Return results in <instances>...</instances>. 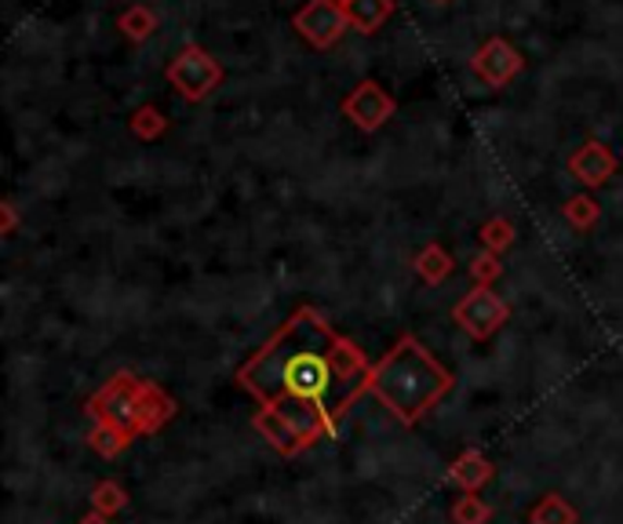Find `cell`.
I'll return each instance as SVG.
<instances>
[{
    "label": "cell",
    "mask_w": 623,
    "mask_h": 524,
    "mask_svg": "<svg viewBox=\"0 0 623 524\" xmlns=\"http://www.w3.org/2000/svg\"><path fill=\"white\" fill-rule=\"evenodd\" d=\"M372 369L361 346L303 307L241 364L237 383L259 401L256 434L274 452L299 456L339 434L342 415L369 394Z\"/></svg>",
    "instance_id": "1"
},
{
    "label": "cell",
    "mask_w": 623,
    "mask_h": 524,
    "mask_svg": "<svg viewBox=\"0 0 623 524\" xmlns=\"http://www.w3.org/2000/svg\"><path fill=\"white\" fill-rule=\"evenodd\" d=\"M452 372L415 335H401L372 369L369 394L404 426H415L452 394Z\"/></svg>",
    "instance_id": "2"
},
{
    "label": "cell",
    "mask_w": 623,
    "mask_h": 524,
    "mask_svg": "<svg viewBox=\"0 0 623 524\" xmlns=\"http://www.w3.org/2000/svg\"><path fill=\"white\" fill-rule=\"evenodd\" d=\"M85 412L91 415V423L117 429L128 441H139V437L161 434L179 412V401L153 379H142L135 372H113L88 397Z\"/></svg>",
    "instance_id": "3"
},
{
    "label": "cell",
    "mask_w": 623,
    "mask_h": 524,
    "mask_svg": "<svg viewBox=\"0 0 623 524\" xmlns=\"http://www.w3.org/2000/svg\"><path fill=\"white\" fill-rule=\"evenodd\" d=\"M452 321L460 324L474 342H485L511 321V307H507L493 288H474L452 307Z\"/></svg>",
    "instance_id": "4"
},
{
    "label": "cell",
    "mask_w": 623,
    "mask_h": 524,
    "mask_svg": "<svg viewBox=\"0 0 623 524\" xmlns=\"http://www.w3.org/2000/svg\"><path fill=\"white\" fill-rule=\"evenodd\" d=\"M169 80L175 84V88H179L183 99L201 102V99L212 96L215 88H220L223 70H220V62L208 55L204 48L186 45L179 55H175L172 66H169Z\"/></svg>",
    "instance_id": "5"
},
{
    "label": "cell",
    "mask_w": 623,
    "mask_h": 524,
    "mask_svg": "<svg viewBox=\"0 0 623 524\" xmlns=\"http://www.w3.org/2000/svg\"><path fill=\"white\" fill-rule=\"evenodd\" d=\"M394 110H398V102H394L390 91L376 80H361L358 88L342 99V113H347L361 132H379L383 124L394 117Z\"/></svg>",
    "instance_id": "6"
},
{
    "label": "cell",
    "mask_w": 623,
    "mask_h": 524,
    "mask_svg": "<svg viewBox=\"0 0 623 524\" xmlns=\"http://www.w3.org/2000/svg\"><path fill=\"white\" fill-rule=\"evenodd\" d=\"M296 29L314 48H332L350 29V18L336 0H310L303 12L296 15Z\"/></svg>",
    "instance_id": "7"
},
{
    "label": "cell",
    "mask_w": 623,
    "mask_h": 524,
    "mask_svg": "<svg viewBox=\"0 0 623 524\" xmlns=\"http://www.w3.org/2000/svg\"><path fill=\"white\" fill-rule=\"evenodd\" d=\"M471 66H474V73L485 84H493V88H503V84H511L518 73H522L525 59H522V51L511 45V40L493 37V40H485V45L474 51Z\"/></svg>",
    "instance_id": "8"
},
{
    "label": "cell",
    "mask_w": 623,
    "mask_h": 524,
    "mask_svg": "<svg viewBox=\"0 0 623 524\" xmlns=\"http://www.w3.org/2000/svg\"><path fill=\"white\" fill-rule=\"evenodd\" d=\"M569 175H573L576 183H584L587 190H598V186H606L612 175H616V157H612L609 146L590 139L569 157Z\"/></svg>",
    "instance_id": "9"
},
{
    "label": "cell",
    "mask_w": 623,
    "mask_h": 524,
    "mask_svg": "<svg viewBox=\"0 0 623 524\" xmlns=\"http://www.w3.org/2000/svg\"><path fill=\"white\" fill-rule=\"evenodd\" d=\"M493 477H496L493 459L485 452H477V448H466V452L456 456L449 466V481L460 491H482Z\"/></svg>",
    "instance_id": "10"
},
{
    "label": "cell",
    "mask_w": 623,
    "mask_h": 524,
    "mask_svg": "<svg viewBox=\"0 0 623 524\" xmlns=\"http://www.w3.org/2000/svg\"><path fill=\"white\" fill-rule=\"evenodd\" d=\"M342 12H347L350 26H354L358 34H376V29L390 18L394 0H350Z\"/></svg>",
    "instance_id": "11"
},
{
    "label": "cell",
    "mask_w": 623,
    "mask_h": 524,
    "mask_svg": "<svg viewBox=\"0 0 623 524\" xmlns=\"http://www.w3.org/2000/svg\"><path fill=\"white\" fill-rule=\"evenodd\" d=\"M580 513L562 491H547L536 499V507L528 510V524H576Z\"/></svg>",
    "instance_id": "12"
},
{
    "label": "cell",
    "mask_w": 623,
    "mask_h": 524,
    "mask_svg": "<svg viewBox=\"0 0 623 524\" xmlns=\"http://www.w3.org/2000/svg\"><path fill=\"white\" fill-rule=\"evenodd\" d=\"M412 266H415V274H420V280H427V285H441V280L452 277L456 262L441 245H427V248H420V255H415Z\"/></svg>",
    "instance_id": "13"
},
{
    "label": "cell",
    "mask_w": 623,
    "mask_h": 524,
    "mask_svg": "<svg viewBox=\"0 0 623 524\" xmlns=\"http://www.w3.org/2000/svg\"><path fill=\"white\" fill-rule=\"evenodd\" d=\"M449 521L452 524H489L493 507L477 496V491H463V496H456V502L449 507Z\"/></svg>",
    "instance_id": "14"
},
{
    "label": "cell",
    "mask_w": 623,
    "mask_h": 524,
    "mask_svg": "<svg viewBox=\"0 0 623 524\" xmlns=\"http://www.w3.org/2000/svg\"><path fill=\"white\" fill-rule=\"evenodd\" d=\"M91 510L102 513V517H117L121 510H128V491L113 477L99 481V485L91 488Z\"/></svg>",
    "instance_id": "15"
},
{
    "label": "cell",
    "mask_w": 623,
    "mask_h": 524,
    "mask_svg": "<svg viewBox=\"0 0 623 524\" xmlns=\"http://www.w3.org/2000/svg\"><path fill=\"white\" fill-rule=\"evenodd\" d=\"M562 215H565V223L576 229V234H587V229H595V226H598L601 204H598L590 194H580V197H573V201H565Z\"/></svg>",
    "instance_id": "16"
},
{
    "label": "cell",
    "mask_w": 623,
    "mask_h": 524,
    "mask_svg": "<svg viewBox=\"0 0 623 524\" xmlns=\"http://www.w3.org/2000/svg\"><path fill=\"white\" fill-rule=\"evenodd\" d=\"M117 26L124 29L128 40H147V37H153V29H158V15H153L147 4H132L121 12Z\"/></svg>",
    "instance_id": "17"
},
{
    "label": "cell",
    "mask_w": 623,
    "mask_h": 524,
    "mask_svg": "<svg viewBox=\"0 0 623 524\" xmlns=\"http://www.w3.org/2000/svg\"><path fill=\"white\" fill-rule=\"evenodd\" d=\"M135 441H128L124 434H117V429H110V426H102V423H96L91 426V434H88V448L96 456H102V459H117L121 452H128Z\"/></svg>",
    "instance_id": "18"
},
{
    "label": "cell",
    "mask_w": 623,
    "mask_h": 524,
    "mask_svg": "<svg viewBox=\"0 0 623 524\" xmlns=\"http://www.w3.org/2000/svg\"><path fill=\"white\" fill-rule=\"evenodd\" d=\"M477 237H482V248H485V251H496V255H503V251L518 240L511 219H489V223L482 226V234H477Z\"/></svg>",
    "instance_id": "19"
},
{
    "label": "cell",
    "mask_w": 623,
    "mask_h": 524,
    "mask_svg": "<svg viewBox=\"0 0 623 524\" xmlns=\"http://www.w3.org/2000/svg\"><path fill=\"white\" fill-rule=\"evenodd\" d=\"M503 274V262L496 251H477V255L471 259V277H474V288H493L496 280H500Z\"/></svg>",
    "instance_id": "20"
},
{
    "label": "cell",
    "mask_w": 623,
    "mask_h": 524,
    "mask_svg": "<svg viewBox=\"0 0 623 524\" xmlns=\"http://www.w3.org/2000/svg\"><path fill=\"white\" fill-rule=\"evenodd\" d=\"M164 128H169V121H164L153 107H142V110L132 117V132L139 135V139H161Z\"/></svg>",
    "instance_id": "21"
},
{
    "label": "cell",
    "mask_w": 623,
    "mask_h": 524,
    "mask_svg": "<svg viewBox=\"0 0 623 524\" xmlns=\"http://www.w3.org/2000/svg\"><path fill=\"white\" fill-rule=\"evenodd\" d=\"M0 219H4V226H0V234H4V237H12V234H15V226H18V215H15V204H12V201H4V204H0Z\"/></svg>",
    "instance_id": "22"
},
{
    "label": "cell",
    "mask_w": 623,
    "mask_h": 524,
    "mask_svg": "<svg viewBox=\"0 0 623 524\" xmlns=\"http://www.w3.org/2000/svg\"><path fill=\"white\" fill-rule=\"evenodd\" d=\"M77 524H113V517H102V513H96V510H88L85 517H80Z\"/></svg>",
    "instance_id": "23"
},
{
    "label": "cell",
    "mask_w": 623,
    "mask_h": 524,
    "mask_svg": "<svg viewBox=\"0 0 623 524\" xmlns=\"http://www.w3.org/2000/svg\"><path fill=\"white\" fill-rule=\"evenodd\" d=\"M336 4H339V8H347V4H350V0H336Z\"/></svg>",
    "instance_id": "24"
},
{
    "label": "cell",
    "mask_w": 623,
    "mask_h": 524,
    "mask_svg": "<svg viewBox=\"0 0 623 524\" xmlns=\"http://www.w3.org/2000/svg\"><path fill=\"white\" fill-rule=\"evenodd\" d=\"M438 4H449V0H438Z\"/></svg>",
    "instance_id": "25"
}]
</instances>
